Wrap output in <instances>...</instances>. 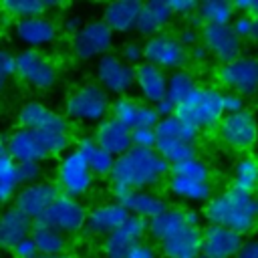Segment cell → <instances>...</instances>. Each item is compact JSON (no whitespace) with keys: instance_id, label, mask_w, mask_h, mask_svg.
<instances>
[{"instance_id":"cell-52","label":"cell","mask_w":258,"mask_h":258,"mask_svg":"<svg viewBox=\"0 0 258 258\" xmlns=\"http://www.w3.org/2000/svg\"><path fill=\"white\" fill-rule=\"evenodd\" d=\"M234 258H258V240L242 242V246H240V250Z\"/></svg>"},{"instance_id":"cell-7","label":"cell","mask_w":258,"mask_h":258,"mask_svg":"<svg viewBox=\"0 0 258 258\" xmlns=\"http://www.w3.org/2000/svg\"><path fill=\"white\" fill-rule=\"evenodd\" d=\"M95 175L91 173L85 157L77 149H69L60 155L56 165V187L62 196L83 198L91 191Z\"/></svg>"},{"instance_id":"cell-47","label":"cell","mask_w":258,"mask_h":258,"mask_svg":"<svg viewBox=\"0 0 258 258\" xmlns=\"http://www.w3.org/2000/svg\"><path fill=\"white\" fill-rule=\"evenodd\" d=\"M246 109L244 97L230 93V91H222V111L224 115H232V113H240Z\"/></svg>"},{"instance_id":"cell-40","label":"cell","mask_w":258,"mask_h":258,"mask_svg":"<svg viewBox=\"0 0 258 258\" xmlns=\"http://www.w3.org/2000/svg\"><path fill=\"white\" fill-rule=\"evenodd\" d=\"M169 175L196 179V181H210V167L196 155V157H189V159L169 165Z\"/></svg>"},{"instance_id":"cell-34","label":"cell","mask_w":258,"mask_h":258,"mask_svg":"<svg viewBox=\"0 0 258 258\" xmlns=\"http://www.w3.org/2000/svg\"><path fill=\"white\" fill-rule=\"evenodd\" d=\"M232 187L238 191L254 194L258 187V159L252 155H244L236 161L232 171Z\"/></svg>"},{"instance_id":"cell-6","label":"cell","mask_w":258,"mask_h":258,"mask_svg":"<svg viewBox=\"0 0 258 258\" xmlns=\"http://www.w3.org/2000/svg\"><path fill=\"white\" fill-rule=\"evenodd\" d=\"M14 73L16 77L34 91H48L58 81V69L42 50L22 48L14 52Z\"/></svg>"},{"instance_id":"cell-54","label":"cell","mask_w":258,"mask_h":258,"mask_svg":"<svg viewBox=\"0 0 258 258\" xmlns=\"http://www.w3.org/2000/svg\"><path fill=\"white\" fill-rule=\"evenodd\" d=\"M81 26H83V22H81V18H77V16H69V18H64V24H62L64 32H69L71 36H73Z\"/></svg>"},{"instance_id":"cell-33","label":"cell","mask_w":258,"mask_h":258,"mask_svg":"<svg viewBox=\"0 0 258 258\" xmlns=\"http://www.w3.org/2000/svg\"><path fill=\"white\" fill-rule=\"evenodd\" d=\"M169 191L185 202H208L212 198V185L210 181H196L185 177L169 175Z\"/></svg>"},{"instance_id":"cell-53","label":"cell","mask_w":258,"mask_h":258,"mask_svg":"<svg viewBox=\"0 0 258 258\" xmlns=\"http://www.w3.org/2000/svg\"><path fill=\"white\" fill-rule=\"evenodd\" d=\"M208 56H210V54H208V50L204 48L202 42H198V44H194V46L187 48V58H194L196 62H202V60H206Z\"/></svg>"},{"instance_id":"cell-12","label":"cell","mask_w":258,"mask_h":258,"mask_svg":"<svg viewBox=\"0 0 258 258\" xmlns=\"http://www.w3.org/2000/svg\"><path fill=\"white\" fill-rule=\"evenodd\" d=\"M218 81L240 97H250L258 93V58L238 56L218 69Z\"/></svg>"},{"instance_id":"cell-16","label":"cell","mask_w":258,"mask_h":258,"mask_svg":"<svg viewBox=\"0 0 258 258\" xmlns=\"http://www.w3.org/2000/svg\"><path fill=\"white\" fill-rule=\"evenodd\" d=\"M60 196L56 183L52 181H38V183H32V185H24L18 189L12 206L22 212L26 218H30L32 222H38L42 218V214L48 210V206Z\"/></svg>"},{"instance_id":"cell-46","label":"cell","mask_w":258,"mask_h":258,"mask_svg":"<svg viewBox=\"0 0 258 258\" xmlns=\"http://www.w3.org/2000/svg\"><path fill=\"white\" fill-rule=\"evenodd\" d=\"M252 20H254V18H250V16L236 14V16L232 18V22H230V28H232V32H234L240 40H248V38L252 36Z\"/></svg>"},{"instance_id":"cell-30","label":"cell","mask_w":258,"mask_h":258,"mask_svg":"<svg viewBox=\"0 0 258 258\" xmlns=\"http://www.w3.org/2000/svg\"><path fill=\"white\" fill-rule=\"evenodd\" d=\"M30 238L38 250V256H58L67 252V236L44 226L42 222L32 224Z\"/></svg>"},{"instance_id":"cell-35","label":"cell","mask_w":258,"mask_h":258,"mask_svg":"<svg viewBox=\"0 0 258 258\" xmlns=\"http://www.w3.org/2000/svg\"><path fill=\"white\" fill-rule=\"evenodd\" d=\"M155 135H157V139H177V141L196 143L200 131L196 127H191L189 123L177 119L175 115H169V117L159 119V123L155 125Z\"/></svg>"},{"instance_id":"cell-41","label":"cell","mask_w":258,"mask_h":258,"mask_svg":"<svg viewBox=\"0 0 258 258\" xmlns=\"http://www.w3.org/2000/svg\"><path fill=\"white\" fill-rule=\"evenodd\" d=\"M42 163H36V161H24V163H16V179L20 183V187L24 185H32V183H38L42 181Z\"/></svg>"},{"instance_id":"cell-15","label":"cell","mask_w":258,"mask_h":258,"mask_svg":"<svg viewBox=\"0 0 258 258\" xmlns=\"http://www.w3.org/2000/svg\"><path fill=\"white\" fill-rule=\"evenodd\" d=\"M4 145H6V155L14 163H24V161L42 163L44 159L52 157L44 137L32 129H26V127H16L4 139Z\"/></svg>"},{"instance_id":"cell-1","label":"cell","mask_w":258,"mask_h":258,"mask_svg":"<svg viewBox=\"0 0 258 258\" xmlns=\"http://www.w3.org/2000/svg\"><path fill=\"white\" fill-rule=\"evenodd\" d=\"M167 173L169 165L155 153V149L131 147L127 153L115 157L109 179L113 196H119L135 189H149L157 185Z\"/></svg>"},{"instance_id":"cell-39","label":"cell","mask_w":258,"mask_h":258,"mask_svg":"<svg viewBox=\"0 0 258 258\" xmlns=\"http://www.w3.org/2000/svg\"><path fill=\"white\" fill-rule=\"evenodd\" d=\"M139 107L141 103L135 101L133 97H117L113 103H111V109H109V117L115 119L117 123L125 125L127 129H133L135 123H137V113H139Z\"/></svg>"},{"instance_id":"cell-29","label":"cell","mask_w":258,"mask_h":258,"mask_svg":"<svg viewBox=\"0 0 258 258\" xmlns=\"http://www.w3.org/2000/svg\"><path fill=\"white\" fill-rule=\"evenodd\" d=\"M183 224H187V220H185V208L167 206L161 214H157L155 218H151L147 222V234L151 236V240H155L159 244L161 240H165L171 232H175Z\"/></svg>"},{"instance_id":"cell-20","label":"cell","mask_w":258,"mask_h":258,"mask_svg":"<svg viewBox=\"0 0 258 258\" xmlns=\"http://www.w3.org/2000/svg\"><path fill=\"white\" fill-rule=\"evenodd\" d=\"M129 218V212L119 202H105L95 206L87 212L85 228L91 236H109L113 230H117L125 220Z\"/></svg>"},{"instance_id":"cell-38","label":"cell","mask_w":258,"mask_h":258,"mask_svg":"<svg viewBox=\"0 0 258 258\" xmlns=\"http://www.w3.org/2000/svg\"><path fill=\"white\" fill-rule=\"evenodd\" d=\"M18 189L20 183L16 179V163L8 155H4L0 157V208L12 206Z\"/></svg>"},{"instance_id":"cell-49","label":"cell","mask_w":258,"mask_h":258,"mask_svg":"<svg viewBox=\"0 0 258 258\" xmlns=\"http://www.w3.org/2000/svg\"><path fill=\"white\" fill-rule=\"evenodd\" d=\"M10 252H12L14 258H36L38 256V250H36V246H34V242H32L30 236L24 238V240H20Z\"/></svg>"},{"instance_id":"cell-32","label":"cell","mask_w":258,"mask_h":258,"mask_svg":"<svg viewBox=\"0 0 258 258\" xmlns=\"http://www.w3.org/2000/svg\"><path fill=\"white\" fill-rule=\"evenodd\" d=\"M194 14L198 16L202 26H224V24H230L232 18L236 16L232 2H226V0L202 2V4H198Z\"/></svg>"},{"instance_id":"cell-31","label":"cell","mask_w":258,"mask_h":258,"mask_svg":"<svg viewBox=\"0 0 258 258\" xmlns=\"http://www.w3.org/2000/svg\"><path fill=\"white\" fill-rule=\"evenodd\" d=\"M60 8L58 2H46V0H4L0 2L2 14L10 16L12 20L32 18V16H48L50 10Z\"/></svg>"},{"instance_id":"cell-43","label":"cell","mask_w":258,"mask_h":258,"mask_svg":"<svg viewBox=\"0 0 258 258\" xmlns=\"http://www.w3.org/2000/svg\"><path fill=\"white\" fill-rule=\"evenodd\" d=\"M155 143H157L155 129H147V127H135V129H131V147H137V149H155Z\"/></svg>"},{"instance_id":"cell-19","label":"cell","mask_w":258,"mask_h":258,"mask_svg":"<svg viewBox=\"0 0 258 258\" xmlns=\"http://www.w3.org/2000/svg\"><path fill=\"white\" fill-rule=\"evenodd\" d=\"M244 238L228 228L208 224L202 230L200 254L206 258H234L242 246Z\"/></svg>"},{"instance_id":"cell-37","label":"cell","mask_w":258,"mask_h":258,"mask_svg":"<svg viewBox=\"0 0 258 258\" xmlns=\"http://www.w3.org/2000/svg\"><path fill=\"white\" fill-rule=\"evenodd\" d=\"M155 153L167 163H179L183 159L196 157V143H187V141H177V139H157L155 143Z\"/></svg>"},{"instance_id":"cell-21","label":"cell","mask_w":258,"mask_h":258,"mask_svg":"<svg viewBox=\"0 0 258 258\" xmlns=\"http://www.w3.org/2000/svg\"><path fill=\"white\" fill-rule=\"evenodd\" d=\"M202 246V228L183 224L159 242L165 258H198Z\"/></svg>"},{"instance_id":"cell-23","label":"cell","mask_w":258,"mask_h":258,"mask_svg":"<svg viewBox=\"0 0 258 258\" xmlns=\"http://www.w3.org/2000/svg\"><path fill=\"white\" fill-rule=\"evenodd\" d=\"M32 220L18 212L14 206L0 210V250H12L20 240L28 238L32 232Z\"/></svg>"},{"instance_id":"cell-58","label":"cell","mask_w":258,"mask_h":258,"mask_svg":"<svg viewBox=\"0 0 258 258\" xmlns=\"http://www.w3.org/2000/svg\"><path fill=\"white\" fill-rule=\"evenodd\" d=\"M198 258H206V256H202V254H200V256H198Z\"/></svg>"},{"instance_id":"cell-11","label":"cell","mask_w":258,"mask_h":258,"mask_svg":"<svg viewBox=\"0 0 258 258\" xmlns=\"http://www.w3.org/2000/svg\"><path fill=\"white\" fill-rule=\"evenodd\" d=\"M218 135L224 145L234 151H248L258 139V123L254 115L244 109L240 113L224 115L218 121Z\"/></svg>"},{"instance_id":"cell-55","label":"cell","mask_w":258,"mask_h":258,"mask_svg":"<svg viewBox=\"0 0 258 258\" xmlns=\"http://www.w3.org/2000/svg\"><path fill=\"white\" fill-rule=\"evenodd\" d=\"M250 40L258 42V18L252 20V36H250Z\"/></svg>"},{"instance_id":"cell-51","label":"cell","mask_w":258,"mask_h":258,"mask_svg":"<svg viewBox=\"0 0 258 258\" xmlns=\"http://www.w3.org/2000/svg\"><path fill=\"white\" fill-rule=\"evenodd\" d=\"M127 258H157V252L151 244L147 242H139L137 246L131 248V252L127 254Z\"/></svg>"},{"instance_id":"cell-18","label":"cell","mask_w":258,"mask_h":258,"mask_svg":"<svg viewBox=\"0 0 258 258\" xmlns=\"http://www.w3.org/2000/svg\"><path fill=\"white\" fill-rule=\"evenodd\" d=\"M147 232V222L135 216H129L117 230H113L103 240V252L107 258H127L133 246L143 242Z\"/></svg>"},{"instance_id":"cell-17","label":"cell","mask_w":258,"mask_h":258,"mask_svg":"<svg viewBox=\"0 0 258 258\" xmlns=\"http://www.w3.org/2000/svg\"><path fill=\"white\" fill-rule=\"evenodd\" d=\"M200 40L208 54H212L220 64H226L240 56L242 52V40L232 32L230 24L224 26H202L200 28Z\"/></svg>"},{"instance_id":"cell-50","label":"cell","mask_w":258,"mask_h":258,"mask_svg":"<svg viewBox=\"0 0 258 258\" xmlns=\"http://www.w3.org/2000/svg\"><path fill=\"white\" fill-rule=\"evenodd\" d=\"M232 6L236 14L258 18V0H238V2H232Z\"/></svg>"},{"instance_id":"cell-9","label":"cell","mask_w":258,"mask_h":258,"mask_svg":"<svg viewBox=\"0 0 258 258\" xmlns=\"http://www.w3.org/2000/svg\"><path fill=\"white\" fill-rule=\"evenodd\" d=\"M113 46V32L97 18L83 22V26L71 36V50L79 60H93L109 54Z\"/></svg>"},{"instance_id":"cell-3","label":"cell","mask_w":258,"mask_h":258,"mask_svg":"<svg viewBox=\"0 0 258 258\" xmlns=\"http://www.w3.org/2000/svg\"><path fill=\"white\" fill-rule=\"evenodd\" d=\"M18 127L40 133L48 145L50 155H62L64 151H69L71 133L67 117L40 101H28L18 109Z\"/></svg>"},{"instance_id":"cell-56","label":"cell","mask_w":258,"mask_h":258,"mask_svg":"<svg viewBox=\"0 0 258 258\" xmlns=\"http://www.w3.org/2000/svg\"><path fill=\"white\" fill-rule=\"evenodd\" d=\"M36 258H77V256H73V254H58V256H36Z\"/></svg>"},{"instance_id":"cell-24","label":"cell","mask_w":258,"mask_h":258,"mask_svg":"<svg viewBox=\"0 0 258 258\" xmlns=\"http://www.w3.org/2000/svg\"><path fill=\"white\" fill-rule=\"evenodd\" d=\"M93 139L99 147H103L113 157H119L131 149V129H127L125 125L117 123L111 117L103 119L97 125Z\"/></svg>"},{"instance_id":"cell-10","label":"cell","mask_w":258,"mask_h":258,"mask_svg":"<svg viewBox=\"0 0 258 258\" xmlns=\"http://www.w3.org/2000/svg\"><path fill=\"white\" fill-rule=\"evenodd\" d=\"M87 208L81 200H75V198H69V196H58L50 206L48 210L42 214V218L38 222H42L44 226L64 234V236H71V234H77L85 228V220H87Z\"/></svg>"},{"instance_id":"cell-57","label":"cell","mask_w":258,"mask_h":258,"mask_svg":"<svg viewBox=\"0 0 258 258\" xmlns=\"http://www.w3.org/2000/svg\"><path fill=\"white\" fill-rule=\"evenodd\" d=\"M6 155V145H4V139H0V157Z\"/></svg>"},{"instance_id":"cell-48","label":"cell","mask_w":258,"mask_h":258,"mask_svg":"<svg viewBox=\"0 0 258 258\" xmlns=\"http://www.w3.org/2000/svg\"><path fill=\"white\" fill-rule=\"evenodd\" d=\"M167 8H169L171 16H189V14L196 12L198 2H194V0H171V2H167Z\"/></svg>"},{"instance_id":"cell-22","label":"cell","mask_w":258,"mask_h":258,"mask_svg":"<svg viewBox=\"0 0 258 258\" xmlns=\"http://www.w3.org/2000/svg\"><path fill=\"white\" fill-rule=\"evenodd\" d=\"M115 202H119L129 212V216H135L145 222H149L151 218H155L167 208V202L149 189H135V191L119 194L115 196Z\"/></svg>"},{"instance_id":"cell-36","label":"cell","mask_w":258,"mask_h":258,"mask_svg":"<svg viewBox=\"0 0 258 258\" xmlns=\"http://www.w3.org/2000/svg\"><path fill=\"white\" fill-rule=\"evenodd\" d=\"M198 85H196V79H194V75L191 73H187V71H173L169 77H167V83H165V99L173 105V107H177L194 89H196Z\"/></svg>"},{"instance_id":"cell-44","label":"cell","mask_w":258,"mask_h":258,"mask_svg":"<svg viewBox=\"0 0 258 258\" xmlns=\"http://www.w3.org/2000/svg\"><path fill=\"white\" fill-rule=\"evenodd\" d=\"M121 60L129 67H137L143 62V44L137 40H129L121 46Z\"/></svg>"},{"instance_id":"cell-13","label":"cell","mask_w":258,"mask_h":258,"mask_svg":"<svg viewBox=\"0 0 258 258\" xmlns=\"http://www.w3.org/2000/svg\"><path fill=\"white\" fill-rule=\"evenodd\" d=\"M97 75V85L107 93V95H127L135 87V67H129L127 62L121 60L119 54H105L97 58L95 67Z\"/></svg>"},{"instance_id":"cell-2","label":"cell","mask_w":258,"mask_h":258,"mask_svg":"<svg viewBox=\"0 0 258 258\" xmlns=\"http://www.w3.org/2000/svg\"><path fill=\"white\" fill-rule=\"evenodd\" d=\"M202 218L212 226H222L244 236L258 224V196L230 187L208 200Z\"/></svg>"},{"instance_id":"cell-14","label":"cell","mask_w":258,"mask_h":258,"mask_svg":"<svg viewBox=\"0 0 258 258\" xmlns=\"http://www.w3.org/2000/svg\"><path fill=\"white\" fill-rule=\"evenodd\" d=\"M12 34L28 50H42L58 38V24L50 16H32L14 20Z\"/></svg>"},{"instance_id":"cell-27","label":"cell","mask_w":258,"mask_h":258,"mask_svg":"<svg viewBox=\"0 0 258 258\" xmlns=\"http://www.w3.org/2000/svg\"><path fill=\"white\" fill-rule=\"evenodd\" d=\"M171 12L167 8V2H145L141 4V10H139V16H137V24H135V30L141 34V36H155L159 34L171 20Z\"/></svg>"},{"instance_id":"cell-5","label":"cell","mask_w":258,"mask_h":258,"mask_svg":"<svg viewBox=\"0 0 258 258\" xmlns=\"http://www.w3.org/2000/svg\"><path fill=\"white\" fill-rule=\"evenodd\" d=\"M109 109L111 99L97 83H85L77 87L64 103L67 117L85 125H99L109 117Z\"/></svg>"},{"instance_id":"cell-26","label":"cell","mask_w":258,"mask_h":258,"mask_svg":"<svg viewBox=\"0 0 258 258\" xmlns=\"http://www.w3.org/2000/svg\"><path fill=\"white\" fill-rule=\"evenodd\" d=\"M167 75L149 62L135 67V87L147 105H157L165 97Z\"/></svg>"},{"instance_id":"cell-8","label":"cell","mask_w":258,"mask_h":258,"mask_svg":"<svg viewBox=\"0 0 258 258\" xmlns=\"http://www.w3.org/2000/svg\"><path fill=\"white\" fill-rule=\"evenodd\" d=\"M187 60V48L169 32H159L143 44V62H149L163 73L181 71Z\"/></svg>"},{"instance_id":"cell-25","label":"cell","mask_w":258,"mask_h":258,"mask_svg":"<svg viewBox=\"0 0 258 258\" xmlns=\"http://www.w3.org/2000/svg\"><path fill=\"white\" fill-rule=\"evenodd\" d=\"M143 2L137 0H117V2H109L103 8V22L107 24V28L111 32H129L135 28L137 24V16L141 10Z\"/></svg>"},{"instance_id":"cell-4","label":"cell","mask_w":258,"mask_h":258,"mask_svg":"<svg viewBox=\"0 0 258 258\" xmlns=\"http://www.w3.org/2000/svg\"><path fill=\"white\" fill-rule=\"evenodd\" d=\"M173 115L191 127L210 129L218 125V121L224 117L222 111V91L214 87H196L173 111Z\"/></svg>"},{"instance_id":"cell-28","label":"cell","mask_w":258,"mask_h":258,"mask_svg":"<svg viewBox=\"0 0 258 258\" xmlns=\"http://www.w3.org/2000/svg\"><path fill=\"white\" fill-rule=\"evenodd\" d=\"M87 161L89 169L93 175H99V177H109L111 169H113V163H115V157L109 155L103 147H99L95 143L93 137H81L77 141V147H75Z\"/></svg>"},{"instance_id":"cell-45","label":"cell","mask_w":258,"mask_h":258,"mask_svg":"<svg viewBox=\"0 0 258 258\" xmlns=\"http://www.w3.org/2000/svg\"><path fill=\"white\" fill-rule=\"evenodd\" d=\"M159 115H157V111H155V107L153 105H147V103H141V107H139V113H137V123H135V127H147V129H155V125L159 123ZM133 127V129H135Z\"/></svg>"},{"instance_id":"cell-42","label":"cell","mask_w":258,"mask_h":258,"mask_svg":"<svg viewBox=\"0 0 258 258\" xmlns=\"http://www.w3.org/2000/svg\"><path fill=\"white\" fill-rule=\"evenodd\" d=\"M14 75V52L0 46V95L6 93Z\"/></svg>"}]
</instances>
